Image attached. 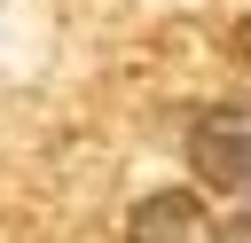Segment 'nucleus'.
<instances>
[{
  "label": "nucleus",
  "instance_id": "nucleus-1",
  "mask_svg": "<svg viewBox=\"0 0 251 243\" xmlns=\"http://www.w3.org/2000/svg\"><path fill=\"white\" fill-rule=\"evenodd\" d=\"M188 165L212 188H251V102H220L188 125Z\"/></svg>",
  "mask_w": 251,
  "mask_h": 243
},
{
  "label": "nucleus",
  "instance_id": "nucleus-2",
  "mask_svg": "<svg viewBox=\"0 0 251 243\" xmlns=\"http://www.w3.org/2000/svg\"><path fill=\"white\" fill-rule=\"evenodd\" d=\"M126 243H204V212H196V196H180V188L141 196L133 219H126Z\"/></svg>",
  "mask_w": 251,
  "mask_h": 243
},
{
  "label": "nucleus",
  "instance_id": "nucleus-3",
  "mask_svg": "<svg viewBox=\"0 0 251 243\" xmlns=\"http://www.w3.org/2000/svg\"><path fill=\"white\" fill-rule=\"evenodd\" d=\"M212 243H251V204H243V212H227V219H220V235H212Z\"/></svg>",
  "mask_w": 251,
  "mask_h": 243
}]
</instances>
